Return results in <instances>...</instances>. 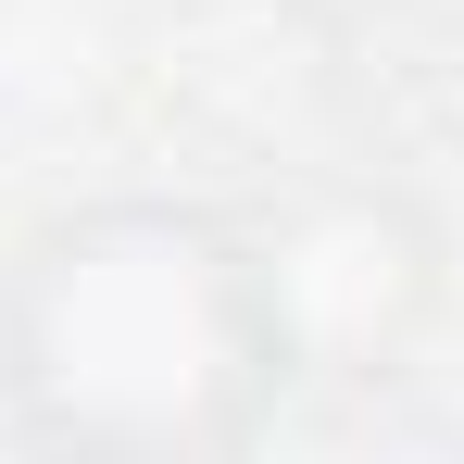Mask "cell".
Wrapping results in <instances>:
<instances>
[{"label":"cell","instance_id":"obj_1","mask_svg":"<svg viewBox=\"0 0 464 464\" xmlns=\"http://www.w3.org/2000/svg\"><path fill=\"white\" fill-rule=\"evenodd\" d=\"M302 401L251 227L113 188L0 251V427L76 464H214Z\"/></svg>","mask_w":464,"mask_h":464},{"label":"cell","instance_id":"obj_2","mask_svg":"<svg viewBox=\"0 0 464 464\" xmlns=\"http://www.w3.org/2000/svg\"><path fill=\"white\" fill-rule=\"evenodd\" d=\"M251 227V276L276 302L289 377L302 389H377L414 364V339L452 302V238L427 201H401L377 176H302L276 201L238 214Z\"/></svg>","mask_w":464,"mask_h":464},{"label":"cell","instance_id":"obj_3","mask_svg":"<svg viewBox=\"0 0 464 464\" xmlns=\"http://www.w3.org/2000/svg\"><path fill=\"white\" fill-rule=\"evenodd\" d=\"M326 25H377V13H414V0H314Z\"/></svg>","mask_w":464,"mask_h":464}]
</instances>
